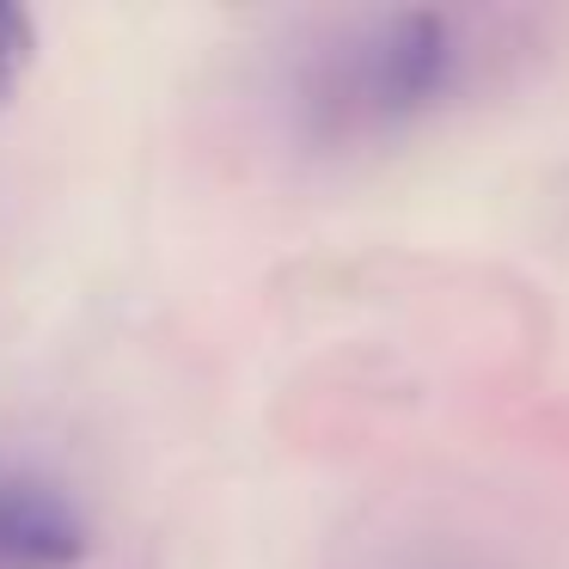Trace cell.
<instances>
[{
  "mask_svg": "<svg viewBox=\"0 0 569 569\" xmlns=\"http://www.w3.org/2000/svg\"><path fill=\"white\" fill-rule=\"evenodd\" d=\"M453 74V19L429 13V7H405V13H380L343 31V43L312 68L307 111L325 136H380V129L422 117L435 99H447Z\"/></svg>",
  "mask_w": 569,
  "mask_h": 569,
  "instance_id": "obj_1",
  "label": "cell"
},
{
  "mask_svg": "<svg viewBox=\"0 0 569 569\" xmlns=\"http://www.w3.org/2000/svg\"><path fill=\"white\" fill-rule=\"evenodd\" d=\"M92 527L56 478L0 466V569H80Z\"/></svg>",
  "mask_w": 569,
  "mask_h": 569,
  "instance_id": "obj_2",
  "label": "cell"
},
{
  "mask_svg": "<svg viewBox=\"0 0 569 569\" xmlns=\"http://www.w3.org/2000/svg\"><path fill=\"white\" fill-rule=\"evenodd\" d=\"M31 62H38V26H31L26 7L0 0V111L13 104V92L31 74Z\"/></svg>",
  "mask_w": 569,
  "mask_h": 569,
  "instance_id": "obj_3",
  "label": "cell"
}]
</instances>
